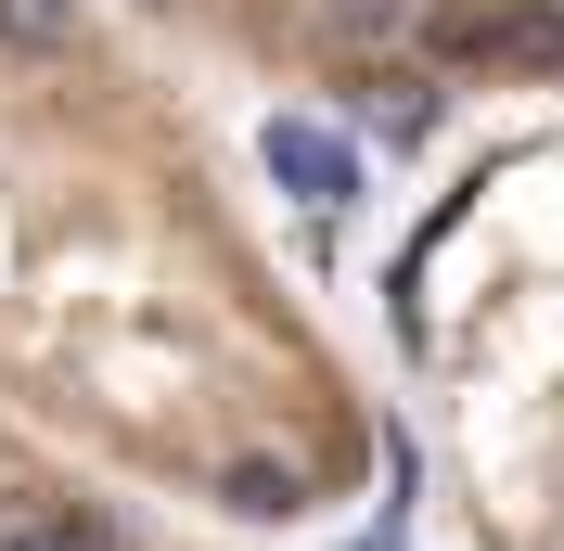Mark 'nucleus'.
Masks as SVG:
<instances>
[{"label":"nucleus","mask_w":564,"mask_h":551,"mask_svg":"<svg viewBox=\"0 0 564 551\" xmlns=\"http://www.w3.org/2000/svg\"><path fill=\"white\" fill-rule=\"evenodd\" d=\"M347 90H359V116L386 129V154H411V141L436 129V77H411V65H359Z\"/></svg>","instance_id":"f257e3e1"},{"label":"nucleus","mask_w":564,"mask_h":551,"mask_svg":"<svg viewBox=\"0 0 564 551\" xmlns=\"http://www.w3.org/2000/svg\"><path fill=\"white\" fill-rule=\"evenodd\" d=\"M13 551H104L90 526H39V539H13Z\"/></svg>","instance_id":"39448f33"},{"label":"nucleus","mask_w":564,"mask_h":551,"mask_svg":"<svg viewBox=\"0 0 564 551\" xmlns=\"http://www.w3.org/2000/svg\"><path fill=\"white\" fill-rule=\"evenodd\" d=\"M270 168L282 180H295V193H308V206H347V141H334V129H308V116H282V129H270Z\"/></svg>","instance_id":"f03ea898"},{"label":"nucleus","mask_w":564,"mask_h":551,"mask_svg":"<svg viewBox=\"0 0 564 551\" xmlns=\"http://www.w3.org/2000/svg\"><path fill=\"white\" fill-rule=\"evenodd\" d=\"M0 39L39 52V65H65V52H77V0H0Z\"/></svg>","instance_id":"7ed1b4c3"},{"label":"nucleus","mask_w":564,"mask_h":551,"mask_svg":"<svg viewBox=\"0 0 564 551\" xmlns=\"http://www.w3.org/2000/svg\"><path fill=\"white\" fill-rule=\"evenodd\" d=\"M411 13H423V0H334L347 39H411Z\"/></svg>","instance_id":"20e7f679"}]
</instances>
